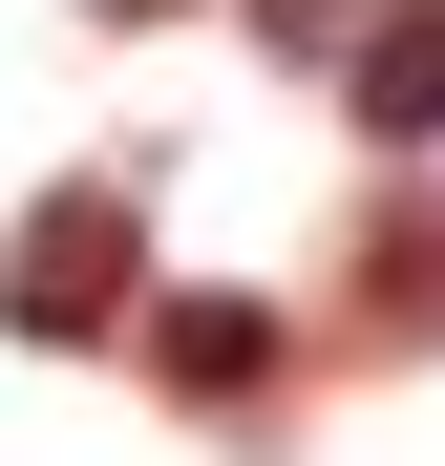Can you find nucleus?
I'll list each match as a JSON object with an SVG mask.
<instances>
[{"mask_svg":"<svg viewBox=\"0 0 445 466\" xmlns=\"http://www.w3.org/2000/svg\"><path fill=\"white\" fill-rule=\"evenodd\" d=\"M360 127H403V148L445 127V0H403V22L360 43Z\"/></svg>","mask_w":445,"mask_h":466,"instance_id":"1","label":"nucleus"},{"mask_svg":"<svg viewBox=\"0 0 445 466\" xmlns=\"http://www.w3.org/2000/svg\"><path fill=\"white\" fill-rule=\"evenodd\" d=\"M255 22H276V43H339V22H360V0H255Z\"/></svg>","mask_w":445,"mask_h":466,"instance_id":"2","label":"nucleus"}]
</instances>
